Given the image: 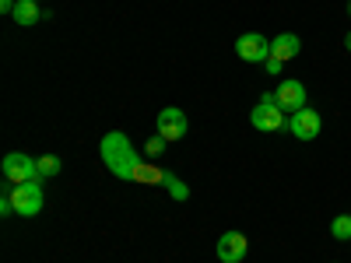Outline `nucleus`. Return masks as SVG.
<instances>
[{
	"mask_svg": "<svg viewBox=\"0 0 351 263\" xmlns=\"http://www.w3.org/2000/svg\"><path fill=\"white\" fill-rule=\"evenodd\" d=\"M60 172V158L56 155H43L39 158V179H49V175H56Z\"/></svg>",
	"mask_w": 351,
	"mask_h": 263,
	"instance_id": "14",
	"label": "nucleus"
},
{
	"mask_svg": "<svg viewBox=\"0 0 351 263\" xmlns=\"http://www.w3.org/2000/svg\"><path fill=\"white\" fill-rule=\"evenodd\" d=\"M348 14H351V4H348Z\"/></svg>",
	"mask_w": 351,
	"mask_h": 263,
	"instance_id": "18",
	"label": "nucleus"
},
{
	"mask_svg": "<svg viewBox=\"0 0 351 263\" xmlns=\"http://www.w3.org/2000/svg\"><path fill=\"white\" fill-rule=\"evenodd\" d=\"M0 168H4V179H8L11 186L28 183V179H39V158H28L25 151H11V155H4Z\"/></svg>",
	"mask_w": 351,
	"mask_h": 263,
	"instance_id": "3",
	"label": "nucleus"
},
{
	"mask_svg": "<svg viewBox=\"0 0 351 263\" xmlns=\"http://www.w3.org/2000/svg\"><path fill=\"white\" fill-rule=\"evenodd\" d=\"M250 123H253L256 130L274 134V130H281V127H285V116H281V109H278V105H256V109L250 112Z\"/></svg>",
	"mask_w": 351,
	"mask_h": 263,
	"instance_id": "9",
	"label": "nucleus"
},
{
	"mask_svg": "<svg viewBox=\"0 0 351 263\" xmlns=\"http://www.w3.org/2000/svg\"><path fill=\"white\" fill-rule=\"evenodd\" d=\"M11 18L18 21V25H36V21H46V14L39 11V4H32V0H18L14 4V11H11Z\"/></svg>",
	"mask_w": 351,
	"mask_h": 263,
	"instance_id": "11",
	"label": "nucleus"
},
{
	"mask_svg": "<svg viewBox=\"0 0 351 263\" xmlns=\"http://www.w3.org/2000/svg\"><path fill=\"white\" fill-rule=\"evenodd\" d=\"M278 105H281V112H299V109H306V88H302V81L285 77V81L278 84Z\"/></svg>",
	"mask_w": 351,
	"mask_h": 263,
	"instance_id": "6",
	"label": "nucleus"
},
{
	"mask_svg": "<svg viewBox=\"0 0 351 263\" xmlns=\"http://www.w3.org/2000/svg\"><path fill=\"white\" fill-rule=\"evenodd\" d=\"M236 53L246 64H263L271 56V39H263L260 32H246V36L236 39Z\"/></svg>",
	"mask_w": 351,
	"mask_h": 263,
	"instance_id": "4",
	"label": "nucleus"
},
{
	"mask_svg": "<svg viewBox=\"0 0 351 263\" xmlns=\"http://www.w3.org/2000/svg\"><path fill=\"white\" fill-rule=\"evenodd\" d=\"M299 49H302V42H299V36H291V32H285V36H278L274 42H271V56L274 60H295L299 56Z\"/></svg>",
	"mask_w": 351,
	"mask_h": 263,
	"instance_id": "10",
	"label": "nucleus"
},
{
	"mask_svg": "<svg viewBox=\"0 0 351 263\" xmlns=\"http://www.w3.org/2000/svg\"><path fill=\"white\" fill-rule=\"evenodd\" d=\"M246 249H250V242H246L243 231H225V236L218 239V260H221V263H239V260H246Z\"/></svg>",
	"mask_w": 351,
	"mask_h": 263,
	"instance_id": "8",
	"label": "nucleus"
},
{
	"mask_svg": "<svg viewBox=\"0 0 351 263\" xmlns=\"http://www.w3.org/2000/svg\"><path fill=\"white\" fill-rule=\"evenodd\" d=\"M344 46H348V49H351V32H348V36H344Z\"/></svg>",
	"mask_w": 351,
	"mask_h": 263,
	"instance_id": "17",
	"label": "nucleus"
},
{
	"mask_svg": "<svg viewBox=\"0 0 351 263\" xmlns=\"http://www.w3.org/2000/svg\"><path fill=\"white\" fill-rule=\"evenodd\" d=\"M99 151H102L106 168L116 175V179H127V183H162L165 168H155L148 162H141L134 140L123 130H109L102 137V144H99Z\"/></svg>",
	"mask_w": 351,
	"mask_h": 263,
	"instance_id": "1",
	"label": "nucleus"
},
{
	"mask_svg": "<svg viewBox=\"0 0 351 263\" xmlns=\"http://www.w3.org/2000/svg\"><path fill=\"white\" fill-rule=\"evenodd\" d=\"M263 67H267V74H281V60H274V56H267Z\"/></svg>",
	"mask_w": 351,
	"mask_h": 263,
	"instance_id": "16",
	"label": "nucleus"
},
{
	"mask_svg": "<svg viewBox=\"0 0 351 263\" xmlns=\"http://www.w3.org/2000/svg\"><path fill=\"white\" fill-rule=\"evenodd\" d=\"M165 144H169V140H165L162 134H155V137H148V144H144V151H148L152 158H158V155L165 151Z\"/></svg>",
	"mask_w": 351,
	"mask_h": 263,
	"instance_id": "15",
	"label": "nucleus"
},
{
	"mask_svg": "<svg viewBox=\"0 0 351 263\" xmlns=\"http://www.w3.org/2000/svg\"><path fill=\"white\" fill-rule=\"evenodd\" d=\"M330 236H334L337 242H348V239H351V214H341V218L330 221Z\"/></svg>",
	"mask_w": 351,
	"mask_h": 263,
	"instance_id": "13",
	"label": "nucleus"
},
{
	"mask_svg": "<svg viewBox=\"0 0 351 263\" xmlns=\"http://www.w3.org/2000/svg\"><path fill=\"white\" fill-rule=\"evenodd\" d=\"M186 130H190V120L180 105H169L158 112V134L165 140H180V137H186Z\"/></svg>",
	"mask_w": 351,
	"mask_h": 263,
	"instance_id": "5",
	"label": "nucleus"
},
{
	"mask_svg": "<svg viewBox=\"0 0 351 263\" xmlns=\"http://www.w3.org/2000/svg\"><path fill=\"white\" fill-rule=\"evenodd\" d=\"M32 4H39V0H32Z\"/></svg>",
	"mask_w": 351,
	"mask_h": 263,
	"instance_id": "19",
	"label": "nucleus"
},
{
	"mask_svg": "<svg viewBox=\"0 0 351 263\" xmlns=\"http://www.w3.org/2000/svg\"><path fill=\"white\" fill-rule=\"evenodd\" d=\"M162 186L172 193V200H186L190 197V190H186V183L183 179H176L172 172H162Z\"/></svg>",
	"mask_w": 351,
	"mask_h": 263,
	"instance_id": "12",
	"label": "nucleus"
},
{
	"mask_svg": "<svg viewBox=\"0 0 351 263\" xmlns=\"http://www.w3.org/2000/svg\"><path fill=\"white\" fill-rule=\"evenodd\" d=\"M288 127H291V134H295L299 140H313V137H319V112L306 105L299 112H291Z\"/></svg>",
	"mask_w": 351,
	"mask_h": 263,
	"instance_id": "7",
	"label": "nucleus"
},
{
	"mask_svg": "<svg viewBox=\"0 0 351 263\" xmlns=\"http://www.w3.org/2000/svg\"><path fill=\"white\" fill-rule=\"evenodd\" d=\"M11 200H14V214L21 218H36L46 203V193H43V183L39 179H28V183H18L11 186Z\"/></svg>",
	"mask_w": 351,
	"mask_h": 263,
	"instance_id": "2",
	"label": "nucleus"
}]
</instances>
